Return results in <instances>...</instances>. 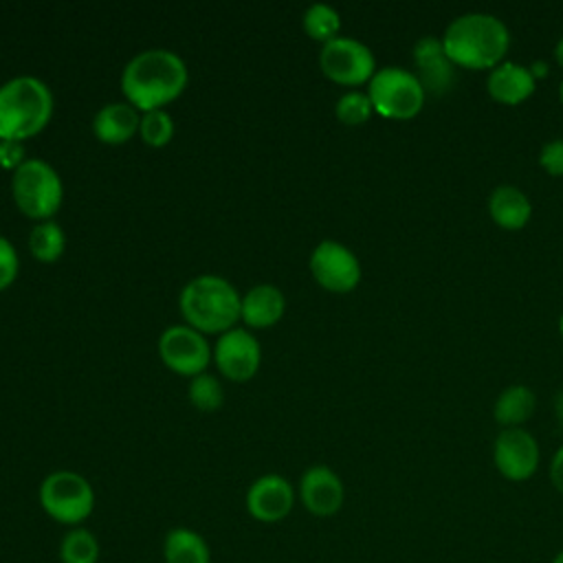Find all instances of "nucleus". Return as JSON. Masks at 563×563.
Instances as JSON below:
<instances>
[{"mask_svg": "<svg viewBox=\"0 0 563 563\" xmlns=\"http://www.w3.org/2000/svg\"><path fill=\"white\" fill-rule=\"evenodd\" d=\"M189 79L185 59L169 48L139 51L121 70V90L136 110H156L176 99Z\"/></svg>", "mask_w": 563, "mask_h": 563, "instance_id": "obj_1", "label": "nucleus"}, {"mask_svg": "<svg viewBox=\"0 0 563 563\" xmlns=\"http://www.w3.org/2000/svg\"><path fill=\"white\" fill-rule=\"evenodd\" d=\"M442 44L455 66L490 70L504 62L510 48V31L495 13L466 11L446 24Z\"/></svg>", "mask_w": 563, "mask_h": 563, "instance_id": "obj_2", "label": "nucleus"}, {"mask_svg": "<svg viewBox=\"0 0 563 563\" xmlns=\"http://www.w3.org/2000/svg\"><path fill=\"white\" fill-rule=\"evenodd\" d=\"M187 325L200 332H227L240 319L242 297L238 288L220 275H198L189 279L178 297Z\"/></svg>", "mask_w": 563, "mask_h": 563, "instance_id": "obj_3", "label": "nucleus"}, {"mask_svg": "<svg viewBox=\"0 0 563 563\" xmlns=\"http://www.w3.org/2000/svg\"><path fill=\"white\" fill-rule=\"evenodd\" d=\"M53 114V92L35 75L0 84V139L24 141L37 134Z\"/></svg>", "mask_w": 563, "mask_h": 563, "instance_id": "obj_4", "label": "nucleus"}, {"mask_svg": "<svg viewBox=\"0 0 563 563\" xmlns=\"http://www.w3.org/2000/svg\"><path fill=\"white\" fill-rule=\"evenodd\" d=\"M11 194L24 216L51 220L64 198L62 176L44 158H26L13 169Z\"/></svg>", "mask_w": 563, "mask_h": 563, "instance_id": "obj_5", "label": "nucleus"}, {"mask_svg": "<svg viewBox=\"0 0 563 563\" xmlns=\"http://www.w3.org/2000/svg\"><path fill=\"white\" fill-rule=\"evenodd\" d=\"M42 510L64 526H81L95 510V490L77 471L48 473L37 490Z\"/></svg>", "mask_w": 563, "mask_h": 563, "instance_id": "obj_6", "label": "nucleus"}, {"mask_svg": "<svg viewBox=\"0 0 563 563\" xmlns=\"http://www.w3.org/2000/svg\"><path fill=\"white\" fill-rule=\"evenodd\" d=\"M374 112L387 119H411L424 106V88L413 70L402 66L376 68L367 88Z\"/></svg>", "mask_w": 563, "mask_h": 563, "instance_id": "obj_7", "label": "nucleus"}, {"mask_svg": "<svg viewBox=\"0 0 563 563\" xmlns=\"http://www.w3.org/2000/svg\"><path fill=\"white\" fill-rule=\"evenodd\" d=\"M319 66L332 81L358 86L374 77L376 57L365 42L350 35H336L321 46Z\"/></svg>", "mask_w": 563, "mask_h": 563, "instance_id": "obj_8", "label": "nucleus"}, {"mask_svg": "<svg viewBox=\"0 0 563 563\" xmlns=\"http://www.w3.org/2000/svg\"><path fill=\"white\" fill-rule=\"evenodd\" d=\"M541 462L537 438L523 427L501 429L493 440V464L508 482L530 479Z\"/></svg>", "mask_w": 563, "mask_h": 563, "instance_id": "obj_9", "label": "nucleus"}, {"mask_svg": "<svg viewBox=\"0 0 563 563\" xmlns=\"http://www.w3.org/2000/svg\"><path fill=\"white\" fill-rule=\"evenodd\" d=\"M158 354L163 363L183 376L202 374L211 361V347L200 330L176 323L161 332L158 336Z\"/></svg>", "mask_w": 563, "mask_h": 563, "instance_id": "obj_10", "label": "nucleus"}, {"mask_svg": "<svg viewBox=\"0 0 563 563\" xmlns=\"http://www.w3.org/2000/svg\"><path fill=\"white\" fill-rule=\"evenodd\" d=\"M312 277L332 292H347L361 282V262L356 253L336 240H321L310 253Z\"/></svg>", "mask_w": 563, "mask_h": 563, "instance_id": "obj_11", "label": "nucleus"}, {"mask_svg": "<svg viewBox=\"0 0 563 563\" xmlns=\"http://www.w3.org/2000/svg\"><path fill=\"white\" fill-rule=\"evenodd\" d=\"M413 73L427 95H446L457 79V66L444 51L442 37L422 35L413 44Z\"/></svg>", "mask_w": 563, "mask_h": 563, "instance_id": "obj_12", "label": "nucleus"}, {"mask_svg": "<svg viewBox=\"0 0 563 563\" xmlns=\"http://www.w3.org/2000/svg\"><path fill=\"white\" fill-rule=\"evenodd\" d=\"M213 358L220 372L233 380L251 378L262 361L260 341L244 328H231L222 332L213 347Z\"/></svg>", "mask_w": 563, "mask_h": 563, "instance_id": "obj_13", "label": "nucleus"}, {"mask_svg": "<svg viewBox=\"0 0 563 563\" xmlns=\"http://www.w3.org/2000/svg\"><path fill=\"white\" fill-rule=\"evenodd\" d=\"M295 488L279 473L260 475L246 490V510L255 521L277 523L290 515Z\"/></svg>", "mask_w": 563, "mask_h": 563, "instance_id": "obj_14", "label": "nucleus"}, {"mask_svg": "<svg viewBox=\"0 0 563 563\" xmlns=\"http://www.w3.org/2000/svg\"><path fill=\"white\" fill-rule=\"evenodd\" d=\"M299 499L314 517H332L345 501V486L336 471L325 464H314L299 479Z\"/></svg>", "mask_w": 563, "mask_h": 563, "instance_id": "obj_15", "label": "nucleus"}, {"mask_svg": "<svg viewBox=\"0 0 563 563\" xmlns=\"http://www.w3.org/2000/svg\"><path fill=\"white\" fill-rule=\"evenodd\" d=\"M537 88V79L532 77L526 64L504 59L493 66L486 75V90L488 95L506 106H517L528 99Z\"/></svg>", "mask_w": 563, "mask_h": 563, "instance_id": "obj_16", "label": "nucleus"}, {"mask_svg": "<svg viewBox=\"0 0 563 563\" xmlns=\"http://www.w3.org/2000/svg\"><path fill=\"white\" fill-rule=\"evenodd\" d=\"M139 123L141 114L130 101H110L97 110L92 119V132L99 141L119 145L139 130Z\"/></svg>", "mask_w": 563, "mask_h": 563, "instance_id": "obj_17", "label": "nucleus"}, {"mask_svg": "<svg viewBox=\"0 0 563 563\" xmlns=\"http://www.w3.org/2000/svg\"><path fill=\"white\" fill-rule=\"evenodd\" d=\"M488 213L495 224L508 231L526 227L532 216V202L523 189L517 185H497L486 200Z\"/></svg>", "mask_w": 563, "mask_h": 563, "instance_id": "obj_18", "label": "nucleus"}, {"mask_svg": "<svg viewBox=\"0 0 563 563\" xmlns=\"http://www.w3.org/2000/svg\"><path fill=\"white\" fill-rule=\"evenodd\" d=\"M286 310L284 292L273 284H255L242 295L240 319L253 328H266L282 319Z\"/></svg>", "mask_w": 563, "mask_h": 563, "instance_id": "obj_19", "label": "nucleus"}, {"mask_svg": "<svg viewBox=\"0 0 563 563\" xmlns=\"http://www.w3.org/2000/svg\"><path fill=\"white\" fill-rule=\"evenodd\" d=\"M537 396L528 385L515 383L499 391V396L493 402V418L501 424V429L508 427H521L534 411Z\"/></svg>", "mask_w": 563, "mask_h": 563, "instance_id": "obj_20", "label": "nucleus"}, {"mask_svg": "<svg viewBox=\"0 0 563 563\" xmlns=\"http://www.w3.org/2000/svg\"><path fill=\"white\" fill-rule=\"evenodd\" d=\"M165 563H211V550L205 537L191 528H172L163 541Z\"/></svg>", "mask_w": 563, "mask_h": 563, "instance_id": "obj_21", "label": "nucleus"}, {"mask_svg": "<svg viewBox=\"0 0 563 563\" xmlns=\"http://www.w3.org/2000/svg\"><path fill=\"white\" fill-rule=\"evenodd\" d=\"M66 249V233L55 220H40L29 233V251L40 262H55Z\"/></svg>", "mask_w": 563, "mask_h": 563, "instance_id": "obj_22", "label": "nucleus"}, {"mask_svg": "<svg viewBox=\"0 0 563 563\" xmlns=\"http://www.w3.org/2000/svg\"><path fill=\"white\" fill-rule=\"evenodd\" d=\"M101 554L97 537L81 526L70 528L59 543V561L62 563H97Z\"/></svg>", "mask_w": 563, "mask_h": 563, "instance_id": "obj_23", "label": "nucleus"}, {"mask_svg": "<svg viewBox=\"0 0 563 563\" xmlns=\"http://www.w3.org/2000/svg\"><path fill=\"white\" fill-rule=\"evenodd\" d=\"M303 31L312 37V40H319V42H328L332 37L339 35V29H341V15L339 11L328 4V2H312L306 11H303Z\"/></svg>", "mask_w": 563, "mask_h": 563, "instance_id": "obj_24", "label": "nucleus"}, {"mask_svg": "<svg viewBox=\"0 0 563 563\" xmlns=\"http://www.w3.org/2000/svg\"><path fill=\"white\" fill-rule=\"evenodd\" d=\"M139 132H141V139L152 147L167 145L174 136V119L165 108L147 110L141 114Z\"/></svg>", "mask_w": 563, "mask_h": 563, "instance_id": "obj_25", "label": "nucleus"}, {"mask_svg": "<svg viewBox=\"0 0 563 563\" xmlns=\"http://www.w3.org/2000/svg\"><path fill=\"white\" fill-rule=\"evenodd\" d=\"M187 394H189V400L194 402V407L202 409V411H213L224 400V391H222L220 380L209 372L191 376Z\"/></svg>", "mask_w": 563, "mask_h": 563, "instance_id": "obj_26", "label": "nucleus"}, {"mask_svg": "<svg viewBox=\"0 0 563 563\" xmlns=\"http://www.w3.org/2000/svg\"><path fill=\"white\" fill-rule=\"evenodd\" d=\"M374 112V106L369 101V95L363 90H347L336 99L334 114L345 125H361L365 123Z\"/></svg>", "mask_w": 563, "mask_h": 563, "instance_id": "obj_27", "label": "nucleus"}, {"mask_svg": "<svg viewBox=\"0 0 563 563\" xmlns=\"http://www.w3.org/2000/svg\"><path fill=\"white\" fill-rule=\"evenodd\" d=\"M18 268H20V257L13 242L0 235V290L13 284Z\"/></svg>", "mask_w": 563, "mask_h": 563, "instance_id": "obj_28", "label": "nucleus"}, {"mask_svg": "<svg viewBox=\"0 0 563 563\" xmlns=\"http://www.w3.org/2000/svg\"><path fill=\"white\" fill-rule=\"evenodd\" d=\"M539 165L550 176H563V139H552L541 145Z\"/></svg>", "mask_w": 563, "mask_h": 563, "instance_id": "obj_29", "label": "nucleus"}, {"mask_svg": "<svg viewBox=\"0 0 563 563\" xmlns=\"http://www.w3.org/2000/svg\"><path fill=\"white\" fill-rule=\"evenodd\" d=\"M24 145L22 141H9V139H0V165L4 167H18L20 163H24Z\"/></svg>", "mask_w": 563, "mask_h": 563, "instance_id": "obj_30", "label": "nucleus"}, {"mask_svg": "<svg viewBox=\"0 0 563 563\" xmlns=\"http://www.w3.org/2000/svg\"><path fill=\"white\" fill-rule=\"evenodd\" d=\"M550 482L563 495V444L554 451L550 460Z\"/></svg>", "mask_w": 563, "mask_h": 563, "instance_id": "obj_31", "label": "nucleus"}, {"mask_svg": "<svg viewBox=\"0 0 563 563\" xmlns=\"http://www.w3.org/2000/svg\"><path fill=\"white\" fill-rule=\"evenodd\" d=\"M552 405H554V418H556L559 427L563 429V387H561V389H556Z\"/></svg>", "mask_w": 563, "mask_h": 563, "instance_id": "obj_32", "label": "nucleus"}, {"mask_svg": "<svg viewBox=\"0 0 563 563\" xmlns=\"http://www.w3.org/2000/svg\"><path fill=\"white\" fill-rule=\"evenodd\" d=\"M528 68H530V73H532L534 79L548 75V62H545V59H534L532 64H528Z\"/></svg>", "mask_w": 563, "mask_h": 563, "instance_id": "obj_33", "label": "nucleus"}, {"mask_svg": "<svg viewBox=\"0 0 563 563\" xmlns=\"http://www.w3.org/2000/svg\"><path fill=\"white\" fill-rule=\"evenodd\" d=\"M554 59H556V64L563 68V35L556 40V44H554Z\"/></svg>", "mask_w": 563, "mask_h": 563, "instance_id": "obj_34", "label": "nucleus"}, {"mask_svg": "<svg viewBox=\"0 0 563 563\" xmlns=\"http://www.w3.org/2000/svg\"><path fill=\"white\" fill-rule=\"evenodd\" d=\"M550 563H563V548L552 556V561Z\"/></svg>", "mask_w": 563, "mask_h": 563, "instance_id": "obj_35", "label": "nucleus"}, {"mask_svg": "<svg viewBox=\"0 0 563 563\" xmlns=\"http://www.w3.org/2000/svg\"><path fill=\"white\" fill-rule=\"evenodd\" d=\"M559 101H561V106H563V79H561V84H559Z\"/></svg>", "mask_w": 563, "mask_h": 563, "instance_id": "obj_36", "label": "nucleus"}, {"mask_svg": "<svg viewBox=\"0 0 563 563\" xmlns=\"http://www.w3.org/2000/svg\"><path fill=\"white\" fill-rule=\"evenodd\" d=\"M559 332H561V336H563V312L559 314Z\"/></svg>", "mask_w": 563, "mask_h": 563, "instance_id": "obj_37", "label": "nucleus"}]
</instances>
